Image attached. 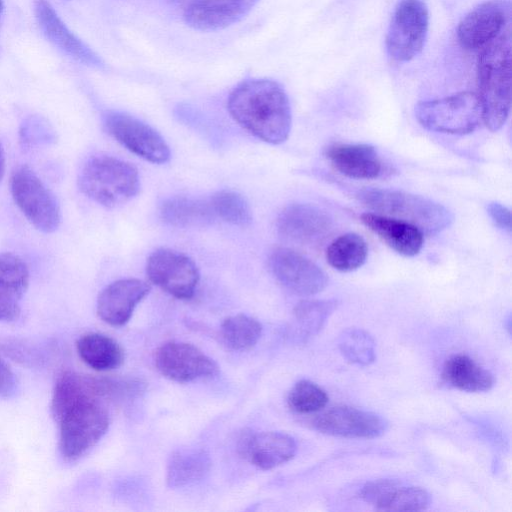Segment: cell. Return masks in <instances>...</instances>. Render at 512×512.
I'll return each instance as SVG.
<instances>
[{"label": "cell", "mask_w": 512, "mask_h": 512, "mask_svg": "<svg viewBox=\"0 0 512 512\" xmlns=\"http://www.w3.org/2000/svg\"><path fill=\"white\" fill-rule=\"evenodd\" d=\"M107 381L66 371L54 386L51 411L59 427V450L67 461L84 456L104 436L109 414L101 398Z\"/></svg>", "instance_id": "cell-1"}, {"label": "cell", "mask_w": 512, "mask_h": 512, "mask_svg": "<svg viewBox=\"0 0 512 512\" xmlns=\"http://www.w3.org/2000/svg\"><path fill=\"white\" fill-rule=\"evenodd\" d=\"M227 108L232 118L255 137L270 144L286 141L292 116L283 87L270 79H249L230 93Z\"/></svg>", "instance_id": "cell-2"}, {"label": "cell", "mask_w": 512, "mask_h": 512, "mask_svg": "<svg viewBox=\"0 0 512 512\" xmlns=\"http://www.w3.org/2000/svg\"><path fill=\"white\" fill-rule=\"evenodd\" d=\"M477 82L482 120L491 131H497L505 124L510 111V25L481 49L477 65Z\"/></svg>", "instance_id": "cell-3"}, {"label": "cell", "mask_w": 512, "mask_h": 512, "mask_svg": "<svg viewBox=\"0 0 512 512\" xmlns=\"http://www.w3.org/2000/svg\"><path fill=\"white\" fill-rule=\"evenodd\" d=\"M360 201L378 214L416 226L426 234H437L450 226L453 216L443 205L423 196L390 189H366Z\"/></svg>", "instance_id": "cell-4"}, {"label": "cell", "mask_w": 512, "mask_h": 512, "mask_svg": "<svg viewBox=\"0 0 512 512\" xmlns=\"http://www.w3.org/2000/svg\"><path fill=\"white\" fill-rule=\"evenodd\" d=\"M78 183L82 193L109 208L129 201L140 188L136 167L108 155L91 157L84 164Z\"/></svg>", "instance_id": "cell-5"}, {"label": "cell", "mask_w": 512, "mask_h": 512, "mask_svg": "<svg viewBox=\"0 0 512 512\" xmlns=\"http://www.w3.org/2000/svg\"><path fill=\"white\" fill-rule=\"evenodd\" d=\"M415 116L430 131L463 135L477 128L482 120V108L476 93L463 91L419 102L415 107Z\"/></svg>", "instance_id": "cell-6"}, {"label": "cell", "mask_w": 512, "mask_h": 512, "mask_svg": "<svg viewBox=\"0 0 512 512\" xmlns=\"http://www.w3.org/2000/svg\"><path fill=\"white\" fill-rule=\"evenodd\" d=\"M10 187L16 205L35 228L51 233L59 227V203L30 168H17L11 176Z\"/></svg>", "instance_id": "cell-7"}, {"label": "cell", "mask_w": 512, "mask_h": 512, "mask_svg": "<svg viewBox=\"0 0 512 512\" xmlns=\"http://www.w3.org/2000/svg\"><path fill=\"white\" fill-rule=\"evenodd\" d=\"M429 26V13L423 0H399L386 35L391 58L406 62L423 49Z\"/></svg>", "instance_id": "cell-8"}, {"label": "cell", "mask_w": 512, "mask_h": 512, "mask_svg": "<svg viewBox=\"0 0 512 512\" xmlns=\"http://www.w3.org/2000/svg\"><path fill=\"white\" fill-rule=\"evenodd\" d=\"M146 274L150 282L181 300L193 297L200 277L190 257L167 248L157 249L150 254Z\"/></svg>", "instance_id": "cell-9"}, {"label": "cell", "mask_w": 512, "mask_h": 512, "mask_svg": "<svg viewBox=\"0 0 512 512\" xmlns=\"http://www.w3.org/2000/svg\"><path fill=\"white\" fill-rule=\"evenodd\" d=\"M104 126L114 139L146 161L162 164L169 160L170 150L163 137L141 120L123 112L108 111Z\"/></svg>", "instance_id": "cell-10"}, {"label": "cell", "mask_w": 512, "mask_h": 512, "mask_svg": "<svg viewBox=\"0 0 512 512\" xmlns=\"http://www.w3.org/2000/svg\"><path fill=\"white\" fill-rule=\"evenodd\" d=\"M157 370L166 378L186 383L210 378L218 373L213 359L193 344L182 341H167L154 353Z\"/></svg>", "instance_id": "cell-11"}, {"label": "cell", "mask_w": 512, "mask_h": 512, "mask_svg": "<svg viewBox=\"0 0 512 512\" xmlns=\"http://www.w3.org/2000/svg\"><path fill=\"white\" fill-rule=\"evenodd\" d=\"M268 263L278 282L297 295L317 294L328 284L326 273L318 265L291 248L274 249Z\"/></svg>", "instance_id": "cell-12"}, {"label": "cell", "mask_w": 512, "mask_h": 512, "mask_svg": "<svg viewBox=\"0 0 512 512\" xmlns=\"http://www.w3.org/2000/svg\"><path fill=\"white\" fill-rule=\"evenodd\" d=\"M510 20V0L485 1L460 21L458 41L467 50L483 49L508 27Z\"/></svg>", "instance_id": "cell-13"}, {"label": "cell", "mask_w": 512, "mask_h": 512, "mask_svg": "<svg viewBox=\"0 0 512 512\" xmlns=\"http://www.w3.org/2000/svg\"><path fill=\"white\" fill-rule=\"evenodd\" d=\"M313 427L324 434L371 439L385 433L387 421L380 415L350 406H336L318 415Z\"/></svg>", "instance_id": "cell-14"}, {"label": "cell", "mask_w": 512, "mask_h": 512, "mask_svg": "<svg viewBox=\"0 0 512 512\" xmlns=\"http://www.w3.org/2000/svg\"><path fill=\"white\" fill-rule=\"evenodd\" d=\"M278 234L285 240L300 245H317L332 230V220L320 208L302 203L285 207L277 219Z\"/></svg>", "instance_id": "cell-15"}, {"label": "cell", "mask_w": 512, "mask_h": 512, "mask_svg": "<svg viewBox=\"0 0 512 512\" xmlns=\"http://www.w3.org/2000/svg\"><path fill=\"white\" fill-rule=\"evenodd\" d=\"M148 283L125 278L107 285L98 295L97 314L105 323L120 327L131 318L135 307L148 295Z\"/></svg>", "instance_id": "cell-16"}, {"label": "cell", "mask_w": 512, "mask_h": 512, "mask_svg": "<svg viewBox=\"0 0 512 512\" xmlns=\"http://www.w3.org/2000/svg\"><path fill=\"white\" fill-rule=\"evenodd\" d=\"M259 0H187L185 22L200 31L224 29L244 18Z\"/></svg>", "instance_id": "cell-17"}, {"label": "cell", "mask_w": 512, "mask_h": 512, "mask_svg": "<svg viewBox=\"0 0 512 512\" xmlns=\"http://www.w3.org/2000/svg\"><path fill=\"white\" fill-rule=\"evenodd\" d=\"M296 450L295 440L282 432H245L238 441L239 453L262 470H270L288 462Z\"/></svg>", "instance_id": "cell-18"}, {"label": "cell", "mask_w": 512, "mask_h": 512, "mask_svg": "<svg viewBox=\"0 0 512 512\" xmlns=\"http://www.w3.org/2000/svg\"><path fill=\"white\" fill-rule=\"evenodd\" d=\"M361 498L382 511H421L431 502L429 493L416 486H405L392 479H378L366 483Z\"/></svg>", "instance_id": "cell-19"}, {"label": "cell", "mask_w": 512, "mask_h": 512, "mask_svg": "<svg viewBox=\"0 0 512 512\" xmlns=\"http://www.w3.org/2000/svg\"><path fill=\"white\" fill-rule=\"evenodd\" d=\"M34 10L41 30L55 46L87 66L104 67L102 59L68 29L47 0H34Z\"/></svg>", "instance_id": "cell-20"}, {"label": "cell", "mask_w": 512, "mask_h": 512, "mask_svg": "<svg viewBox=\"0 0 512 512\" xmlns=\"http://www.w3.org/2000/svg\"><path fill=\"white\" fill-rule=\"evenodd\" d=\"M325 156L341 174L353 179H374L382 173V161L374 149L367 144L330 145Z\"/></svg>", "instance_id": "cell-21"}, {"label": "cell", "mask_w": 512, "mask_h": 512, "mask_svg": "<svg viewBox=\"0 0 512 512\" xmlns=\"http://www.w3.org/2000/svg\"><path fill=\"white\" fill-rule=\"evenodd\" d=\"M361 221L400 255L415 256L423 247L422 231L410 223L378 213H364Z\"/></svg>", "instance_id": "cell-22"}, {"label": "cell", "mask_w": 512, "mask_h": 512, "mask_svg": "<svg viewBox=\"0 0 512 512\" xmlns=\"http://www.w3.org/2000/svg\"><path fill=\"white\" fill-rule=\"evenodd\" d=\"M209 454L200 448H180L169 456L166 481L170 488H183L202 481L209 473Z\"/></svg>", "instance_id": "cell-23"}, {"label": "cell", "mask_w": 512, "mask_h": 512, "mask_svg": "<svg viewBox=\"0 0 512 512\" xmlns=\"http://www.w3.org/2000/svg\"><path fill=\"white\" fill-rule=\"evenodd\" d=\"M442 377L450 386L465 392H485L494 384L491 372L464 354L452 355L445 361Z\"/></svg>", "instance_id": "cell-24"}, {"label": "cell", "mask_w": 512, "mask_h": 512, "mask_svg": "<svg viewBox=\"0 0 512 512\" xmlns=\"http://www.w3.org/2000/svg\"><path fill=\"white\" fill-rule=\"evenodd\" d=\"M76 349L82 361L97 371L118 368L124 361V351L117 341L101 333H86L79 337Z\"/></svg>", "instance_id": "cell-25"}, {"label": "cell", "mask_w": 512, "mask_h": 512, "mask_svg": "<svg viewBox=\"0 0 512 512\" xmlns=\"http://www.w3.org/2000/svg\"><path fill=\"white\" fill-rule=\"evenodd\" d=\"M160 216L164 222L175 227H197L212 222L215 215L209 200L188 196H173L160 206Z\"/></svg>", "instance_id": "cell-26"}, {"label": "cell", "mask_w": 512, "mask_h": 512, "mask_svg": "<svg viewBox=\"0 0 512 512\" xmlns=\"http://www.w3.org/2000/svg\"><path fill=\"white\" fill-rule=\"evenodd\" d=\"M338 302L330 300H303L293 310V323L289 330L294 340L306 342L315 336L337 308Z\"/></svg>", "instance_id": "cell-27"}, {"label": "cell", "mask_w": 512, "mask_h": 512, "mask_svg": "<svg viewBox=\"0 0 512 512\" xmlns=\"http://www.w3.org/2000/svg\"><path fill=\"white\" fill-rule=\"evenodd\" d=\"M367 254L365 240L356 233H346L330 243L326 250V259L334 269L351 272L365 263Z\"/></svg>", "instance_id": "cell-28"}, {"label": "cell", "mask_w": 512, "mask_h": 512, "mask_svg": "<svg viewBox=\"0 0 512 512\" xmlns=\"http://www.w3.org/2000/svg\"><path fill=\"white\" fill-rule=\"evenodd\" d=\"M261 334L262 325L245 314L227 317L220 327L223 342L235 351L250 350L257 344Z\"/></svg>", "instance_id": "cell-29"}, {"label": "cell", "mask_w": 512, "mask_h": 512, "mask_svg": "<svg viewBox=\"0 0 512 512\" xmlns=\"http://www.w3.org/2000/svg\"><path fill=\"white\" fill-rule=\"evenodd\" d=\"M215 217L237 225L248 226L252 221V212L246 199L238 192L220 190L209 199Z\"/></svg>", "instance_id": "cell-30"}, {"label": "cell", "mask_w": 512, "mask_h": 512, "mask_svg": "<svg viewBox=\"0 0 512 512\" xmlns=\"http://www.w3.org/2000/svg\"><path fill=\"white\" fill-rule=\"evenodd\" d=\"M338 347L347 360L358 365L366 366L376 359L375 341L363 329L344 330L338 338Z\"/></svg>", "instance_id": "cell-31"}, {"label": "cell", "mask_w": 512, "mask_h": 512, "mask_svg": "<svg viewBox=\"0 0 512 512\" xmlns=\"http://www.w3.org/2000/svg\"><path fill=\"white\" fill-rule=\"evenodd\" d=\"M329 397L325 390L310 380H300L288 393L290 409L298 414H311L322 410Z\"/></svg>", "instance_id": "cell-32"}, {"label": "cell", "mask_w": 512, "mask_h": 512, "mask_svg": "<svg viewBox=\"0 0 512 512\" xmlns=\"http://www.w3.org/2000/svg\"><path fill=\"white\" fill-rule=\"evenodd\" d=\"M29 284L26 263L12 253L0 254V291L22 298Z\"/></svg>", "instance_id": "cell-33"}, {"label": "cell", "mask_w": 512, "mask_h": 512, "mask_svg": "<svg viewBox=\"0 0 512 512\" xmlns=\"http://www.w3.org/2000/svg\"><path fill=\"white\" fill-rule=\"evenodd\" d=\"M20 315V298L0 291V322L17 319Z\"/></svg>", "instance_id": "cell-34"}, {"label": "cell", "mask_w": 512, "mask_h": 512, "mask_svg": "<svg viewBox=\"0 0 512 512\" xmlns=\"http://www.w3.org/2000/svg\"><path fill=\"white\" fill-rule=\"evenodd\" d=\"M487 211L495 225L510 233L511 214L508 208L500 203L491 202L487 206Z\"/></svg>", "instance_id": "cell-35"}, {"label": "cell", "mask_w": 512, "mask_h": 512, "mask_svg": "<svg viewBox=\"0 0 512 512\" xmlns=\"http://www.w3.org/2000/svg\"><path fill=\"white\" fill-rule=\"evenodd\" d=\"M15 377L10 367L0 358V397H9L15 389Z\"/></svg>", "instance_id": "cell-36"}, {"label": "cell", "mask_w": 512, "mask_h": 512, "mask_svg": "<svg viewBox=\"0 0 512 512\" xmlns=\"http://www.w3.org/2000/svg\"><path fill=\"white\" fill-rule=\"evenodd\" d=\"M4 171H5V156H4L3 148L0 144V181L3 178Z\"/></svg>", "instance_id": "cell-37"}, {"label": "cell", "mask_w": 512, "mask_h": 512, "mask_svg": "<svg viewBox=\"0 0 512 512\" xmlns=\"http://www.w3.org/2000/svg\"><path fill=\"white\" fill-rule=\"evenodd\" d=\"M2 9H3V4H2V0H0V14L2 12Z\"/></svg>", "instance_id": "cell-38"}]
</instances>
